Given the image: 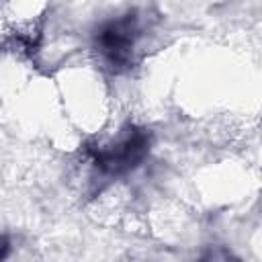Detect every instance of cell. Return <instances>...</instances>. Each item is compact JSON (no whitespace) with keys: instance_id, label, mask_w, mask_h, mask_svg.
Masks as SVG:
<instances>
[{"instance_id":"1","label":"cell","mask_w":262,"mask_h":262,"mask_svg":"<svg viewBox=\"0 0 262 262\" xmlns=\"http://www.w3.org/2000/svg\"><path fill=\"white\" fill-rule=\"evenodd\" d=\"M139 35L141 27L137 14L127 12L98 27L94 35V49L111 72H123L133 63V53Z\"/></svg>"},{"instance_id":"2","label":"cell","mask_w":262,"mask_h":262,"mask_svg":"<svg viewBox=\"0 0 262 262\" xmlns=\"http://www.w3.org/2000/svg\"><path fill=\"white\" fill-rule=\"evenodd\" d=\"M151 135L145 129L129 127L115 143L90 147L88 154L92 158V164L108 176H121L137 168L143 158L149 151Z\"/></svg>"},{"instance_id":"3","label":"cell","mask_w":262,"mask_h":262,"mask_svg":"<svg viewBox=\"0 0 262 262\" xmlns=\"http://www.w3.org/2000/svg\"><path fill=\"white\" fill-rule=\"evenodd\" d=\"M6 254H8V239L0 237V258H4Z\"/></svg>"}]
</instances>
